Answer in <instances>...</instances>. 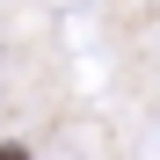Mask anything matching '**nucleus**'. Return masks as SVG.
<instances>
[{
	"label": "nucleus",
	"mask_w": 160,
	"mask_h": 160,
	"mask_svg": "<svg viewBox=\"0 0 160 160\" xmlns=\"http://www.w3.org/2000/svg\"><path fill=\"white\" fill-rule=\"evenodd\" d=\"M0 160H29V146H0Z\"/></svg>",
	"instance_id": "obj_1"
}]
</instances>
